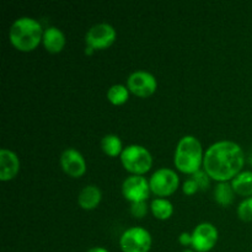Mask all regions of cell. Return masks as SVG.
<instances>
[{
  "mask_svg": "<svg viewBox=\"0 0 252 252\" xmlns=\"http://www.w3.org/2000/svg\"><path fill=\"white\" fill-rule=\"evenodd\" d=\"M127 88L129 93L140 98H147L154 95L158 89L157 78L145 70H137L127 79Z\"/></svg>",
  "mask_w": 252,
  "mask_h": 252,
  "instance_id": "obj_8",
  "label": "cell"
},
{
  "mask_svg": "<svg viewBox=\"0 0 252 252\" xmlns=\"http://www.w3.org/2000/svg\"><path fill=\"white\" fill-rule=\"evenodd\" d=\"M62 170L73 179H80L86 172V161L83 154L74 148H68L61 155Z\"/></svg>",
  "mask_w": 252,
  "mask_h": 252,
  "instance_id": "obj_11",
  "label": "cell"
},
{
  "mask_svg": "<svg viewBox=\"0 0 252 252\" xmlns=\"http://www.w3.org/2000/svg\"><path fill=\"white\" fill-rule=\"evenodd\" d=\"M192 179L197 182L199 187V191H206L209 186H211V177L207 175L206 171H202L199 170L198 172H196L194 175H192Z\"/></svg>",
  "mask_w": 252,
  "mask_h": 252,
  "instance_id": "obj_21",
  "label": "cell"
},
{
  "mask_svg": "<svg viewBox=\"0 0 252 252\" xmlns=\"http://www.w3.org/2000/svg\"><path fill=\"white\" fill-rule=\"evenodd\" d=\"M192 248L197 252H209L218 243L219 233L212 223H201L192 231Z\"/></svg>",
  "mask_w": 252,
  "mask_h": 252,
  "instance_id": "obj_9",
  "label": "cell"
},
{
  "mask_svg": "<svg viewBox=\"0 0 252 252\" xmlns=\"http://www.w3.org/2000/svg\"><path fill=\"white\" fill-rule=\"evenodd\" d=\"M20 172V159L12 150L2 148L0 150V181L14 180Z\"/></svg>",
  "mask_w": 252,
  "mask_h": 252,
  "instance_id": "obj_12",
  "label": "cell"
},
{
  "mask_svg": "<svg viewBox=\"0 0 252 252\" xmlns=\"http://www.w3.org/2000/svg\"><path fill=\"white\" fill-rule=\"evenodd\" d=\"M88 252H110V251L106 250L105 248H98V246H96V248H91L90 250H88Z\"/></svg>",
  "mask_w": 252,
  "mask_h": 252,
  "instance_id": "obj_25",
  "label": "cell"
},
{
  "mask_svg": "<svg viewBox=\"0 0 252 252\" xmlns=\"http://www.w3.org/2000/svg\"><path fill=\"white\" fill-rule=\"evenodd\" d=\"M150 192H152V189H150L149 181L144 176L130 175L122 184L123 197L130 203L147 202V199L150 196Z\"/></svg>",
  "mask_w": 252,
  "mask_h": 252,
  "instance_id": "obj_10",
  "label": "cell"
},
{
  "mask_svg": "<svg viewBox=\"0 0 252 252\" xmlns=\"http://www.w3.org/2000/svg\"><path fill=\"white\" fill-rule=\"evenodd\" d=\"M249 161H250V164H251V166H252V152H251V154H250V158H249Z\"/></svg>",
  "mask_w": 252,
  "mask_h": 252,
  "instance_id": "obj_26",
  "label": "cell"
},
{
  "mask_svg": "<svg viewBox=\"0 0 252 252\" xmlns=\"http://www.w3.org/2000/svg\"><path fill=\"white\" fill-rule=\"evenodd\" d=\"M102 199V192L95 185H88L80 191L78 196V204L84 211H94L98 207Z\"/></svg>",
  "mask_w": 252,
  "mask_h": 252,
  "instance_id": "obj_14",
  "label": "cell"
},
{
  "mask_svg": "<svg viewBox=\"0 0 252 252\" xmlns=\"http://www.w3.org/2000/svg\"><path fill=\"white\" fill-rule=\"evenodd\" d=\"M148 213V204L147 202H135L130 204V214L134 218L142 219L147 216Z\"/></svg>",
  "mask_w": 252,
  "mask_h": 252,
  "instance_id": "obj_22",
  "label": "cell"
},
{
  "mask_svg": "<svg viewBox=\"0 0 252 252\" xmlns=\"http://www.w3.org/2000/svg\"><path fill=\"white\" fill-rule=\"evenodd\" d=\"M231 187L239 196L252 197V171H241L231 180Z\"/></svg>",
  "mask_w": 252,
  "mask_h": 252,
  "instance_id": "obj_15",
  "label": "cell"
},
{
  "mask_svg": "<svg viewBox=\"0 0 252 252\" xmlns=\"http://www.w3.org/2000/svg\"><path fill=\"white\" fill-rule=\"evenodd\" d=\"M149 185L155 196L165 198L177 191L180 186V177L174 170L161 167L152 175L149 179Z\"/></svg>",
  "mask_w": 252,
  "mask_h": 252,
  "instance_id": "obj_5",
  "label": "cell"
},
{
  "mask_svg": "<svg viewBox=\"0 0 252 252\" xmlns=\"http://www.w3.org/2000/svg\"><path fill=\"white\" fill-rule=\"evenodd\" d=\"M244 164L245 154L243 148L231 140H219L204 153V171L214 181H231L240 174Z\"/></svg>",
  "mask_w": 252,
  "mask_h": 252,
  "instance_id": "obj_1",
  "label": "cell"
},
{
  "mask_svg": "<svg viewBox=\"0 0 252 252\" xmlns=\"http://www.w3.org/2000/svg\"><path fill=\"white\" fill-rule=\"evenodd\" d=\"M117 32L110 24H97L91 27L85 34L86 47L94 51H102L115 43Z\"/></svg>",
  "mask_w": 252,
  "mask_h": 252,
  "instance_id": "obj_7",
  "label": "cell"
},
{
  "mask_svg": "<svg viewBox=\"0 0 252 252\" xmlns=\"http://www.w3.org/2000/svg\"><path fill=\"white\" fill-rule=\"evenodd\" d=\"M179 243L184 246L192 245V234L187 233V231L181 233L179 236Z\"/></svg>",
  "mask_w": 252,
  "mask_h": 252,
  "instance_id": "obj_24",
  "label": "cell"
},
{
  "mask_svg": "<svg viewBox=\"0 0 252 252\" xmlns=\"http://www.w3.org/2000/svg\"><path fill=\"white\" fill-rule=\"evenodd\" d=\"M150 212L158 220H167L174 214V206L166 198H157L150 203Z\"/></svg>",
  "mask_w": 252,
  "mask_h": 252,
  "instance_id": "obj_16",
  "label": "cell"
},
{
  "mask_svg": "<svg viewBox=\"0 0 252 252\" xmlns=\"http://www.w3.org/2000/svg\"><path fill=\"white\" fill-rule=\"evenodd\" d=\"M41 24L36 19L24 16L15 20L9 31L10 43L17 51L29 53L34 51L43 38Z\"/></svg>",
  "mask_w": 252,
  "mask_h": 252,
  "instance_id": "obj_2",
  "label": "cell"
},
{
  "mask_svg": "<svg viewBox=\"0 0 252 252\" xmlns=\"http://www.w3.org/2000/svg\"><path fill=\"white\" fill-rule=\"evenodd\" d=\"M42 43H43L44 48L47 52L52 54L61 53L64 49L66 43L65 34L63 33L62 30L58 27H47L43 31V38H42Z\"/></svg>",
  "mask_w": 252,
  "mask_h": 252,
  "instance_id": "obj_13",
  "label": "cell"
},
{
  "mask_svg": "<svg viewBox=\"0 0 252 252\" xmlns=\"http://www.w3.org/2000/svg\"><path fill=\"white\" fill-rule=\"evenodd\" d=\"M153 239L149 231L140 226H132L123 231L120 238V246L123 252H149Z\"/></svg>",
  "mask_w": 252,
  "mask_h": 252,
  "instance_id": "obj_6",
  "label": "cell"
},
{
  "mask_svg": "<svg viewBox=\"0 0 252 252\" xmlns=\"http://www.w3.org/2000/svg\"><path fill=\"white\" fill-rule=\"evenodd\" d=\"M129 98V90L127 86L116 84L112 85L107 91V100L112 103L113 106H122Z\"/></svg>",
  "mask_w": 252,
  "mask_h": 252,
  "instance_id": "obj_19",
  "label": "cell"
},
{
  "mask_svg": "<svg viewBox=\"0 0 252 252\" xmlns=\"http://www.w3.org/2000/svg\"><path fill=\"white\" fill-rule=\"evenodd\" d=\"M234 192L231 184L229 182H219L214 189V199L221 207H229L234 202Z\"/></svg>",
  "mask_w": 252,
  "mask_h": 252,
  "instance_id": "obj_18",
  "label": "cell"
},
{
  "mask_svg": "<svg viewBox=\"0 0 252 252\" xmlns=\"http://www.w3.org/2000/svg\"><path fill=\"white\" fill-rule=\"evenodd\" d=\"M203 160V148L194 135H185L179 140L175 150L174 164L180 172L194 175L201 170Z\"/></svg>",
  "mask_w": 252,
  "mask_h": 252,
  "instance_id": "obj_3",
  "label": "cell"
},
{
  "mask_svg": "<svg viewBox=\"0 0 252 252\" xmlns=\"http://www.w3.org/2000/svg\"><path fill=\"white\" fill-rule=\"evenodd\" d=\"M198 191V185H197V182L194 181L192 177L187 180V181H185L184 185H182V192H184L186 196H193V194H196Z\"/></svg>",
  "mask_w": 252,
  "mask_h": 252,
  "instance_id": "obj_23",
  "label": "cell"
},
{
  "mask_svg": "<svg viewBox=\"0 0 252 252\" xmlns=\"http://www.w3.org/2000/svg\"><path fill=\"white\" fill-rule=\"evenodd\" d=\"M120 158L126 171L130 172L135 176H143L153 166L152 154L143 145H128L123 149Z\"/></svg>",
  "mask_w": 252,
  "mask_h": 252,
  "instance_id": "obj_4",
  "label": "cell"
},
{
  "mask_svg": "<svg viewBox=\"0 0 252 252\" xmlns=\"http://www.w3.org/2000/svg\"><path fill=\"white\" fill-rule=\"evenodd\" d=\"M184 252H194V251H192V250H185Z\"/></svg>",
  "mask_w": 252,
  "mask_h": 252,
  "instance_id": "obj_27",
  "label": "cell"
},
{
  "mask_svg": "<svg viewBox=\"0 0 252 252\" xmlns=\"http://www.w3.org/2000/svg\"><path fill=\"white\" fill-rule=\"evenodd\" d=\"M238 217L243 221H252V197L245 198L239 204Z\"/></svg>",
  "mask_w": 252,
  "mask_h": 252,
  "instance_id": "obj_20",
  "label": "cell"
},
{
  "mask_svg": "<svg viewBox=\"0 0 252 252\" xmlns=\"http://www.w3.org/2000/svg\"><path fill=\"white\" fill-rule=\"evenodd\" d=\"M101 149L105 153L107 157L110 158H117L121 157L123 152L122 140L120 137L116 134H106L105 137L101 139Z\"/></svg>",
  "mask_w": 252,
  "mask_h": 252,
  "instance_id": "obj_17",
  "label": "cell"
}]
</instances>
